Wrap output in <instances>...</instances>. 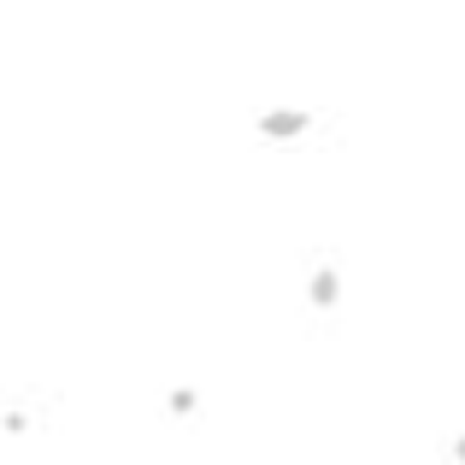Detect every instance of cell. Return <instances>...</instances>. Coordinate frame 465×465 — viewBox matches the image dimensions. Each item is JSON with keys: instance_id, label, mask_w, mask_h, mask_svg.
Instances as JSON below:
<instances>
[{"instance_id": "cell-1", "label": "cell", "mask_w": 465, "mask_h": 465, "mask_svg": "<svg viewBox=\"0 0 465 465\" xmlns=\"http://www.w3.org/2000/svg\"><path fill=\"white\" fill-rule=\"evenodd\" d=\"M312 124H318V118L307 113V106H272V113L253 118V130H260V136L272 142V148H289V142H301Z\"/></svg>"}, {"instance_id": "cell-2", "label": "cell", "mask_w": 465, "mask_h": 465, "mask_svg": "<svg viewBox=\"0 0 465 465\" xmlns=\"http://www.w3.org/2000/svg\"><path fill=\"white\" fill-rule=\"evenodd\" d=\"M307 301H312L318 312H330L341 301V272H336V265H318V272L307 277Z\"/></svg>"}, {"instance_id": "cell-3", "label": "cell", "mask_w": 465, "mask_h": 465, "mask_svg": "<svg viewBox=\"0 0 465 465\" xmlns=\"http://www.w3.org/2000/svg\"><path fill=\"white\" fill-rule=\"evenodd\" d=\"M165 407L177 412V419H189V412L201 407V395H194V389H171V395H165Z\"/></svg>"}, {"instance_id": "cell-4", "label": "cell", "mask_w": 465, "mask_h": 465, "mask_svg": "<svg viewBox=\"0 0 465 465\" xmlns=\"http://www.w3.org/2000/svg\"><path fill=\"white\" fill-rule=\"evenodd\" d=\"M454 460H460V465H465V430H460V436H454Z\"/></svg>"}]
</instances>
